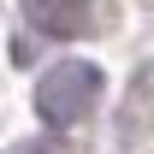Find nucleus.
Here are the masks:
<instances>
[{
	"instance_id": "obj_1",
	"label": "nucleus",
	"mask_w": 154,
	"mask_h": 154,
	"mask_svg": "<svg viewBox=\"0 0 154 154\" xmlns=\"http://www.w3.org/2000/svg\"><path fill=\"white\" fill-rule=\"evenodd\" d=\"M95 101H101V71L89 65V59H65V65H54V71L36 83V113L48 119L54 131L77 125Z\"/></svg>"
},
{
	"instance_id": "obj_2",
	"label": "nucleus",
	"mask_w": 154,
	"mask_h": 154,
	"mask_svg": "<svg viewBox=\"0 0 154 154\" xmlns=\"http://www.w3.org/2000/svg\"><path fill=\"white\" fill-rule=\"evenodd\" d=\"M24 18L48 36H77L89 24V0H24Z\"/></svg>"
},
{
	"instance_id": "obj_3",
	"label": "nucleus",
	"mask_w": 154,
	"mask_h": 154,
	"mask_svg": "<svg viewBox=\"0 0 154 154\" xmlns=\"http://www.w3.org/2000/svg\"><path fill=\"white\" fill-rule=\"evenodd\" d=\"M12 154H48V148H42V142H24V148H12Z\"/></svg>"
}]
</instances>
